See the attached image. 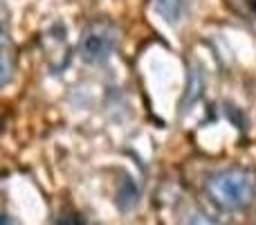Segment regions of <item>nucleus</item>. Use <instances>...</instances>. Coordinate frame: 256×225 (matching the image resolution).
Returning a JSON list of instances; mask_svg holds the SVG:
<instances>
[{"mask_svg":"<svg viewBox=\"0 0 256 225\" xmlns=\"http://www.w3.org/2000/svg\"><path fill=\"white\" fill-rule=\"evenodd\" d=\"M120 34L117 27L108 21H94L81 36V57L90 63H102L115 52Z\"/></svg>","mask_w":256,"mask_h":225,"instance_id":"obj_2","label":"nucleus"},{"mask_svg":"<svg viewBox=\"0 0 256 225\" xmlns=\"http://www.w3.org/2000/svg\"><path fill=\"white\" fill-rule=\"evenodd\" d=\"M2 223H4V225H12V221H9V216H4V218H2Z\"/></svg>","mask_w":256,"mask_h":225,"instance_id":"obj_7","label":"nucleus"},{"mask_svg":"<svg viewBox=\"0 0 256 225\" xmlns=\"http://www.w3.org/2000/svg\"><path fill=\"white\" fill-rule=\"evenodd\" d=\"M189 225H218V223H214L212 218H207V216H202V214H196L194 218L189 221Z\"/></svg>","mask_w":256,"mask_h":225,"instance_id":"obj_6","label":"nucleus"},{"mask_svg":"<svg viewBox=\"0 0 256 225\" xmlns=\"http://www.w3.org/2000/svg\"><path fill=\"white\" fill-rule=\"evenodd\" d=\"M207 191L216 205L225 209H243L252 203L256 180L245 169H225L209 178Z\"/></svg>","mask_w":256,"mask_h":225,"instance_id":"obj_1","label":"nucleus"},{"mask_svg":"<svg viewBox=\"0 0 256 225\" xmlns=\"http://www.w3.org/2000/svg\"><path fill=\"white\" fill-rule=\"evenodd\" d=\"M117 198H120L122 209H128L137 203V187L130 178H124L120 185V191H117Z\"/></svg>","mask_w":256,"mask_h":225,"instance_id":"obj_4","label":"nucleus"},{"mask_svg":"<svg viewBox=\"0 0 256 225\" xmlns=\"http://www.w3.org/2000/svg\"><path fill=\"white\" fill-rule=\"evenodd\" d=\"M54 225H84V221H81V216L76 212H61L56 216V221H54Z\"/></svg>","mask_w":256,"mask_h":225,"instance_id":"obj_5","label":"nucleus"},{"mask_svg":"<svg viewBox=\"0 0 256 225\" xmlns=\"http://www.w3.org/2000/svg\"><path fill=\"white\" fill-rule=\"evenodd\" d=\"M153 5L160 16H164L166 21H178L186 9V0H153Z\"/></svg>","mask_w":256,"mask_h":225,"instance_id":"obj_3","label":"nucleus"}]
</instances>
